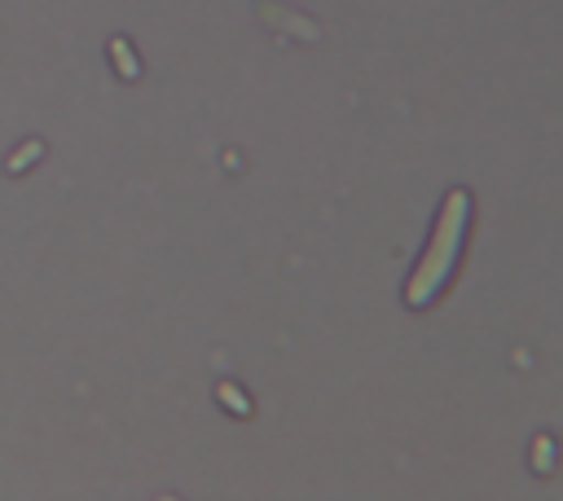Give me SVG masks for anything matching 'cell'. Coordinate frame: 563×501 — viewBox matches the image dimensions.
<instances>
[{"label": "cell", "mask_w": 563, "mask_h": 501, "mask_svg": "<svg viewBox=\"0 0 563 501\" xmlns=\"http://www.w3.org/2000/svg\"><path fill=\"white\" fill-rule=\"evenodd\" d=\"M462 224H466V193L457 189V193H449V202H444V211H440V220H435L431 246L422 250L418 272H413L409 286H405V299H409L413 308H422V303L444 286L449 268L457 264V250H462Z\"/></svg>", "instance_id": "1"}]
</instances>
